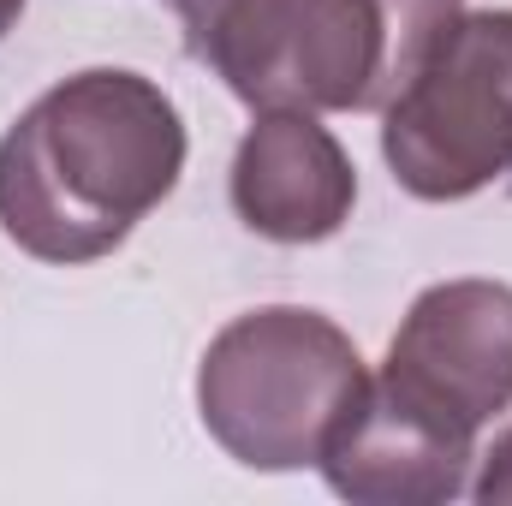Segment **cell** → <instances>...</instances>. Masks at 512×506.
Returning a JSON list of instances; mask_svg holds the SVG:
<instances>
[{
  "mask_svg": "<svg viewBox=\"0 0 512 506\" xmlns=\"http://www.w3.org/2000/svg\"><path fill=\"white\" fill-rule=\"evenodd\" d=\"M376 381L429 423L477 441L512 405V286L441 280L417 292Z\"/></svg>",
  "mask_w": 512,
  "mask_h": 506,
  "instance_id": "obj_5",
  "label": "cell"
},
{
  "mask_svg": "<svg viewBox=\"0 0 512 506\" xmlns=\"http://www.w3.org/2000/svg\"><path fill=\"white\" fill-rule=\"evenodd\" d=\"M191 54L256 114L387 108V42L370 0H221Z\"/></svg>",
  "mask_w": 512,
  "mask_h": 506,
  "instance_id": "obj_4",
  "label": "cell"
},
{
  "mask_svg": "<svg viewBox=\"0 0 512 506\" xmlns=\"http://www.w3.org/2000/svg\"><path fill=\"white\" fill-rule=\"evenodd\" d=\"M185 120L161 84L90 66L42 90L0 137V233L36 262H96L173 197Z\"/></svg>",
  "mask_w": 512,
  "mask_h": 506,
  "instance_id": "obj_1",
  "label": "cell"
},
{
  "mask_svg": "<svg viewBox=\"0 0 512 506\" xmlns=\"http://www.w3.org/2000/svg\"><path fill=\"white\" fill-rule=\"evenodd\" d=\"M18 12H24V0H0V36L18 24Z\"/></svg>",
  "mask_w": 512,
  "mask_h": 506,
  "instance_id": "obj_11",
  "label": "cell"
},
{
  "mask_svg": "<svg viewBox=\"0 0 512 506\" xmlns=\"http://www.w3.org/2000/svg\"><path fill=\"white\" fill-rule=\"evenodd\" d=\"M387 42V102L405 90V78L435 54V42L465 18V0H370Z\"/></svg>",
  "mask_w": 512,
  "mask_h": 506,
  "instance_id": "obj_8",
  "label": "cell"
},
{
  "mask_svg": "<svg viewBox=\"0 0 512 506\" xmlns=\"http://www.w3.org/2000/svg\"><path fill=\"white\" fill-rule=\"evenodd\" d=\"M471 495L483 506H512V429L483 453V477L471 483Z\"/></svg>",
  "mask_w": 512,
  "mask_h": 506,
  "instance_id": "obj_9",
  "label": "cell"
},
{
  "mask_svg": "<svg viewBox=\"0 0 512 506\" xmlns=\"http://www.w3.org/2000/svg\"><path fill=\"white\" fill-rule=\"evenodd\" d=\"M364 358L346 328L316 310L268 304L233 316L197 370L203 429L251 471H304L364 393Z\"/></svg>",
  "mask_w": 512,
  "mask_h": 506,
  "instance_id": "obj_2",
  "label": "cell"
},
{
  "mask_svg": "<svg viewBox=\"0 0 512 506\" xmlns=\"http://www.w3.org/2000/svg\"><path fill=\"white\" fill-rule=\"evenodd\" d=\"M358 173L316 114L268 108L233 155V209L274 245H322L352 221Z\"/></svg>",
  "mask_w": 512,
  "mask_h": 506,
  "instance_id": "obj_6",
  "label": "cell"
},
{
  "mask_svg": "<svg viewBox=\"0 0 512 506\" xmlns=\"http://www.w3.org/2000/svg\"><path fill=\"white\" fill-rule=\"evenodd\" d=\"M173 6H179V18H185V42H191V36L203 30V18H209L221 0H173Z\"/></svg>",
  "mask_w": 512,
  "mask_h": 506,
  "instance_id": "obj_10",
  "label": "cell"
},
{
  "mask_svg": "<svg viewBox=\"0 0 512 506\" xmlns=\"http://www.w3.org/2000/svg\"><path fill=\"white\" fill-rule=\"evenodd\" d=\"M382 155L423 203H465L512 173V12H465L382 108Z\"/></svg>",
  "mask_w": 512,
  "mask_h": 506,
  "instance_id": "obj_3",
  "label": "cell"
},
{
  "mask_svg": "<svg viewBox=\"0 0 512 506\" xmlns=\"http://www.w3.org/2000/svg\"><path fill=\"white\" fill-rule=\"evenodd\" d=\"M477 441L429 423L370 376L322 447V477L358 506H441L471 489Z\"/></svg>",
  "mask_w": 512,
  "mask_h": 506,
  "instance_id": "obj_7",
  "label": "cell"
}]
</instances>
